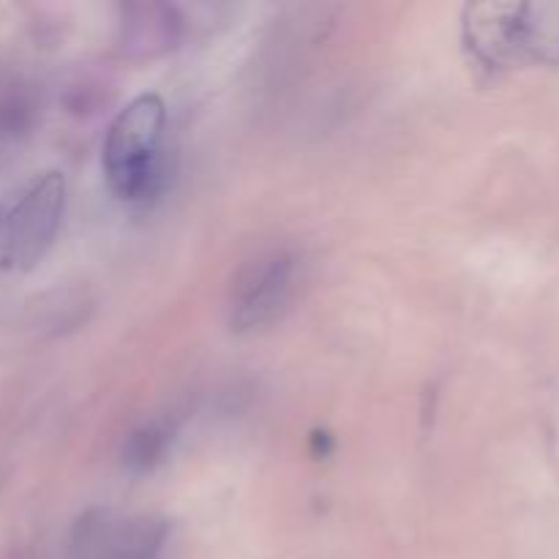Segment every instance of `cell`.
<instances>
[{
  "label": "cell",
  "instance_id": "cell-1",
  "mask_svg": "<svg viewBox=\"0 0 559 559\" xmlns=\"http://www.w3.org/2000/svg\"><path fill=\"white\" fill-rule=\"evenodd\" d=\"M464 44L475 63L486 71H502L519 63L559 66V5H467Z\"/></svg>",
  "mask_w": 559,
  "mask_h": 559
},
{
  "label": "cell",
  "instance_id": "cell-2",
  "mask_svg": "<svg viewBox=\"0 0 559 559\" xmlns=\"http://www.w3.org/2000/svg\"><path fill=\"white\" fill-rule=\"evenodd\" d=\"M164 129L167 109L153 93L120 109L104 140V178L118 200L145 202L164 183Z\"/></svg>",
  "mask_w": 559,
  "mask_h": 559
},
{
  "label": "cell",
  "instance_id": "cell-3",
  "mask_svg": "<svg viewBox=\"0 0 559 559\" xmlns=\"http://www.w3.org/2000/svg\"><path fill=\"white\" fill-rule=\"evenodd\" d=\"M66 205V180L44 173L33 180L0 222V251L16 267H31L47 254L60 229Z\"/></svg>",
  "mask_w": 559,
  "mask_h": 559
},
{
  "label": "cell",
  "instance_id": "cell-4",
  "mask_svg": "<svg viewBox=\"0 0 559 559\" xmlns=\"http://www.w3.org/2000/svg\"><path fill=\"white\" fill-rule=\"evenodd\" d=\"M295 271L298 262L289 251H267L251 260L235 278L233 289V328L238 333L260 331L278 320L287 309L295 289Z\"/></svg>",
  "mask_w": 559,
  "mask_h": 559
},
{
  "label": "cell",
  "instance_id": "cell-5",
  "mask_svg": "<svg viewBox=\"0 0 559 559\" xmlns=\"http://www.w3.org/2000/svg\"><path fill=\"white\" fill-rule=\"evenodd\" d=\"M167 524L153 519L112 527L107 516H85L76 530V555L80 559H158Z\"/></svg>",
  "mask_w": 559,
  "mask_h": 559
},
{
  "label": "cell",
  "instance_id": "cell-6",
  "mask_svg": "<svg viewBox=\"0 0 559 559\" xmlns=\"http://www.w3.org/2000/svg\"><path fill=\"white\" fill-rule=\"evenodd\" d=\"M180 38V16L173 5H126L120 20V49L134 58H153L173 49Z\"/></svg>",
  "mask_w": 559,
  "mask_h": 559
},
{
  "label": "cell",
  "instance_id": "cell-7",
  "mask_svg": "<svg viewBox=\"0 0 559 559\" xmlns=\"http://www.w3.org/2000/svg\"><path fill=\"white\" fill-rule=\"evenodd\" d=\"M173 442V429L164 420L142 424L140 429L131 431L123 442V467L134 475L151 473L153 467L164 462Z\"/></svg>",
  "mask_w": 559,
  "mask_h": 559
},
{
  "label": "cell",
  "instance_id": "cell-8",
  "mask_svg": "<svg viewBox=\"0 0 559 559\" xmlns=\"http://www.w3.org/2000/svg\"><path fill=\"white\" fill-rule=\"evenodd\" d=\"M36 104L22 87L0 93V140H14L33 126Z\"/></svg>",
  "mask_w": 559,
  "mask_h": 559
},
{
  "label": "cell",
  "instance_id": "cell-9",
  "mask_svg": "<svg viewBox=\"0 0 559 559\" xmlns=\"http://www.w3.org/2000/svg\"><path fill=\"white\" fill-rule=\"evenodd\" d=\"M331 448H333V442H331V437L325 435V431H317L314 435V456H328V453H331Z\"/></svg>",
  "mask_w": 559,
  "mask_h": 559
}]
</instances>
